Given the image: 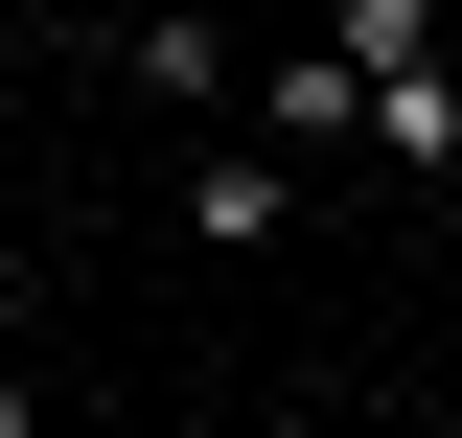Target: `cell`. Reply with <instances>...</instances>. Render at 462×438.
Masks as SVG:
<instances>
[{"label":"cell","mask_w":462,"mask_h":438,"mask_svg":"<svg viewBox=\"0 0 462 438\" xmlns=\"http://www.w3.org/2000/svg\"><path fill=\"white\" fill-rule=\"evenodd\" d=\"M254 139H278V162H370V69H346V23L254 69Z\"/></svg>","instance_id":"cell-1"},{"label":"cell","mask_w":462,"mask_h":438,"mask_svg":"<svg viewBox=\"0 0 462 438\" xmlns=\"http://www.w3.org/2000/svg\"><path fill=\"white\" fill-rule=\"evenodd\" d=\"M278 208H300L278 139H208V162H185V231H208V254H278Z\"/></svg>","instance_id":"cell-2"},{"label":"cell","mask_w":462,"mask_h":438,"mask_svg":"<svg viewBox=\"0 0 462 438\" xmlns=\"http://www.w3.org/2000/svg\"><path fill=\"white\" fill-rule=\"evenodd\" d=\"M346 23V69H439V0H324Z\"/></svg>","instance_id":"cell-3"}]
</instances>
